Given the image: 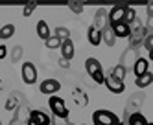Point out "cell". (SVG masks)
Here are the masks:
<instances>
[{
	"mask_svg": "<svg viewBox=\"0 0 153 125\" xmlns=\"http://www.w3.org/2000/svg\"><path fill=\"white\" fill-rule=\"evenodd\" d=\"M20 55H22V46H15V52H13V61H17Z\"/></svg>",
	"mask_w": 153,
	"mask_h": 125,
	"instance_id": "d4e9b609",
	"label": "cell"
},
{
	"mask_svg": "<svg viewBox=\"0 0 153 125\" xmlns=\"http://www.w3.org/2000/svg\"><path fill=\"white\" fill-rule=\"evenodd\" d=\"M148 53H149V61H153V50H151V52H148Z\"/></svg>",
	"mask_w": 153,
	"mask_h": 125,
	"instance_id": "f546056e",
	"label": "cell"
},
{
	"mask_svg": "<svg viewBox=\"0 0 153 125\" xmlns=\"http://www.w3.org/2000/svg\"><path fill=\"white\" fill-rule=\"evenodd\" d=\"M126 11H127V6H113L109 9L111 24H114V22H124L126 20Z\"/></svg>",
	"mask_w": 153,
	"mask_h": 125,
	"instance_id": "4fadbf2b",
	"label": "cell"
},
{
	"mask_svg": "<svg viewBox=\"0 0 153 125\" xmlns=\"http://www.w3.org/2000/svg\"><path fill=\"white\" fill-rule=\"evenodd\" d=\"M61 57L63 59H67V61H70L72 57H74V42H72V39H68V41H63V44H61Z\"/></svg>",
	"mask_w": 153,
	"mask_h": 125,
	"instance_id": "2e32d148",
	"label": "cell"
},
{
	"mask_svg": "<svg viewBox=\"0 0 153 125\" xmlns=\"http://www.w3.org/2000/svg\"><path fill=\"white\" fill-rule=\"evenodd\" d=\"M15 33V24H4L0 28V39L6 41V39H11Z\"/></svg>",
	"mask_w": 153,
	"mask_h": 125,
	"instance_id": "d6986e66",
	"label": "cell"
},
{
	"mask_svg": "<svg viewBox=\"0 0 153 125\" xmlns=\"http://www.w3.org/2000/svg\"><path fill=\"white\" fill-rule=\"evenodd\" d=\"M59 64H61L63 68H68V61H67V59H63V57L59 59Z\"/></svg>",
	"mask_w": 153,
	"mask_h": 125,
	"instance_id": "83f0119b",
	"label": "cell"
},
{
	"mask_svg": "<svg viewBox=\"0 0 153 125\" xmlns=\"http://www.w3.org/2000/svg\"><path fill=\"white\" fill-rule=\"evenodd\" d=\"M87 39H89V42L92 44V46H100V44L103 42V31L98 30L94 24H91L89 30H87Z\"/></svg>",
	"mask_w": 153,
	"mask_h": 125,
	"instance_id": "7c38bea8",
	"label": "cell"
},
{
	"mask_svg": "<svg viewBox=\"0 0 153 125\" xmlns=\"http://www.w3.org/2000/svg\"><path fill=\"white\" fill-rule=\"evenodd\" d=\"M68 7L74 11V13H81L83 11V6H76V4H68Z\"/></svg>",
	"mask_w": 153,
	"mask_h": 125,
	"instance_id": "484cf974",
	"label": "cell"
},
{
	"mask_svg": "<svg viewBox=\"0 0 153 125\" xmlns=\"http://www.w3.org/2000/svg\"><path fill=\"white\" fill-rule=\"evenodd\" d=\"M48 109H50V112H52L56 118H59V120H63V121L68 120L70 110H68V107H67V103H65L63 98H59V96L48 98Z\"/></svg>",
	"mask_w": 153,
	"mask_h": 125,
	"instance_id": "7a4b0ae2",
	"label": "cell"
},
{
	"mask_svg": "<svg viewBox=\"0 0 153 125\" xmlns=\"http://www.w3.org/2000/svg\"><path fill=\"white\" fill-rule=\"evenodd\" d=\"M148 35H149L148 28H146L144 24H140V22H137V24L133 26V31H131V37H129V44H131L129 48L137 50L140 44H144V42H146Z\"/></svg>",
	"mask_w": 153,
	"mask_h": 125,
	"instance_id": "277c9868",
	"label": "cell"
},
{
	"mask_svg": "<svg viewBox=\"0 0 153 125\" xmlns=\"http://www.w3.org/2000/svg\"><path fill=\"white\" fill-rule=\"evenodd\" d=\"M35 4H31V6H26L24 9H22V13H24V17H28V15H31V13H33V11H35Z\"/></svg>",
	"mask_w": 153,
	"mask_h": 125,
	"instance_id": "cb8c5ba5",
	"label": "cell"
},
{
	"mask_svg": "<svg viewBox=\"0 0 153 125\" xmlns=\"http://www.w3.org/2000/svg\"><path fill=\"white\" fill-rule=\"evenodd\" d=\"M53 125H74V123H70V121L67 120V121H61V123H53Z\"/></svg>",
	"mask_w": 153,
	"mask_h": 125,
	"instance_id": "f1b7e54d",
	"label": "cell"
},
{
	"mask_svg": "<svg viewBox=\"0 0 153 125\" xmlns=\"http://www.w3.org/2000/svg\"><path fill=\"white\" fill-rule=\"evenodd\" d=\"M116 39H118V37L114 35V31H113V28L109 26V28H107V30L103 31V42L107 44L109 48H113V46H114V42H116Z\"/></svg>",
	"mask_w": 153,
	"mask_h": 125,
	"instance_id": "ac0fdd59",
	"label": "cell"
},
{
	"mask_svg": "<svg viewBox=\"0 0 153 125\" xmlns=\"http://www.w3.org/2000/svg\"><path fill=\"white\" fill-rule=\"evenodd\" d=\"M46 48L48 50H61V44H63V41L59 39V37H56V35H53V37H50L46 42Z\"/></svg>",
	"mask_w": 153,
	"mask_h": 125,
	"instance_id": "44dd1931",
	"label": "cell"
},
{
	"mask_svg": "<svg viewBox=\"0 0 153 125\" xmlns=\"http://www.w3.org/2000/svg\"><path fill=\"white\" fill-rule=\"evenodd\" d=\"M35 31H37V35L45 41V42H46L50 37H53V33H52V30H50V26H48L46 20H39L37 26H35Z\"/></svg>",
	"mask_w": 153,
	"mask_h": 125,
	"instance_id": "5bb4252c",
	"label": "cell"
},
{
	"mask_svg": "<svg viewBox=\"0 0 153 125\" xmlns=\"http://www.w3.org/2000/svg\"><path fill=\"white\" fill-rule=\"evenodd\" d=\"M122 125H149V121L146 120L144 114H140L138 110H126L124 112V120Z\"/></svg>",
	"mask_w": 153,
	"mask_h": 125,
	"instance_id": "8992f818",
	"label": "cell"
},
{
	"mask_svg": "<svg viewBox=\"0 0 153 125\" xmlns=\"http://www.w3.org/2000/svg\"><path fill=\"white\" fill-rule=\"evenodd\" d=\"M105 87H107L109 92H113V94H122L124 90H126V81L118 79L113 72H107V75H105Z\"/></svg>",
	"mask_w": 153,
	"mask_h": 125,
	"instance_id": "5b68a950",
	"label": "cell"
},
{
	"mask_svg": "<svg viewBox=\"0 0 153 125\" xmlns=\"http://www.w3.org/2000/svg\"><path fill=\"white\" fill-rule=\"evenodd\" d=\"M85 70H87V74L92 77L94 83H98V85H105V75H107V74L103 72L102 63L98 61L96 57H89V59L85 61Z\"/></svg>",
	"mask_w": 153,
	"mask_h": 125,
	"instance_id": "6da1fadb",
	"label": "cell"
},
{
	"mask_svg": "<svg viewBox=\"0 0 153 125\" xmlns=\"http://www.w3.org/2000/svg\"><path fill=\"white\" fill-rule=\"evenodd\" d=\"M149 125H153V123H151V121H149Z\"/></svg>",
	"mask_w": 153,
	"mask_h": 125,
	"instance_id": "1f68e13d",
	"label": "cell"
},
{
	"mask_svg": "<svg viewBox=\"0 0 153 125\" xmlns=\"http://www.w3.org/2000/svg\"><path fill=\"white\" fill-rule=\"evenodd\" d=\"M20 74H22V81L26 85H35L37 83V68H35L33 63H22Z\"/></svg>",
	"mask_w": 153,
	"mask_h": 125,
	"instance_id": "ba28073f",
	"label": "cell"
},
{
	"mask_svg": "<svg viewBox=\"0 0 153 125\" xmlns=\"http://www.w3.org/2000/svg\"><path fill=\"white\" fill-rule=\"evenodd\" d=\"M111 28L118 39H129L131 31H133V26H129L127 22H114V24H111Z\"/></svg>",
	"mask_w": 153,
	"mask_h": 125,
	"instance_id": "8fae6325",
	"label": "cell"
},
{
	"mask_svg": "<svg viewBox=\"0 0 153 125\" xmlns=\"http://www.w3.org/2000/svg\"><path fill=\"white\" fill-rule=\"evenodd\" d=\"M111 72H113V74L118 77V79H122V81H126V75H127V68H126L124 64H120V63H118V64L113 68Z\"/></svg>",
	"mask_w": 153,
	"mask_h": 125,
	"instance_id": "7402d4cb",
	"label": "cell"
},
{
	"mask_svg": "<svg viewBox=\"0 0 153 125\" xmlns=\"http://www.w3.org/2000/svg\"><path fill=\"white\" fill-rule=\"evenodd\" d=\"M133 72H135V77H140V75L148 74V72H149V59H146V57H138V61L135 63Z\"/></svg>",
	"mask_w": 153,
	"mask_h": 125,
	"instance_id": "9a60e30c",
	"label": "cell"
},
{
	"mask_svg": "<svg viewBox=\"0 0 153 125\" xmlns=\"http://www.w3.org/2000/svg\"><path fill=\"white\" fill-rule=\"evenodd\" d=\"M92 125H122L120 118L107 109H98L92 112Z\"/></svg>",
	"mask_w": 153,
	"mask_h": 125,
	"instance_id": "3957f363",
	"label": "cell"
},
{
	"mask_svg": "<svg viewBox=\"0 0 153 125\" xmlns=\"http://www.w3.org/2000/svg\"><path fill=\"white\" fill-rule=\"evenodd\" d=\"M39 90L45 96H56V92H59L61 90V83L57 81V79H53V77H48V79H45L41 85H39Z\"/></svg>",
	"mask_w": 153,
	"mask_h": 125,
	"instance_id": "9c48e42d",
	"label": "cell"
},
{
	"mask_svg": "<svg viewBox=\"0 0 153 125\" xmlns=\"http://www.w3.org/2000/svg\"><path fill=\"white\" fill-rule=\"evenodd\" d=\"M26 125H35V123H33V121H30V120H28V123H26Z\"/></svg>",
	"mask_w": 153,
	"mask_h": 125,
	"instance_id": "4dcf8cb0",
	"label": "cell"
},
{
	"mask_svg": "<svg viewBox=\"0 0 153 125\" xmlns=\"http://www.w3.org/2000/svg\"><path fill=\"white\" fill-rule=\"evenodd\" d=\"M28 120L33 121L35 125H53V118L48 116L46 112H42V110H31Z\"/></svg>",
	"mask_w": 153,
	"mask_h": 125,
	"instance_id": "30bf717a",
	"label": "cell"
},
{
	"mask_svg": "<svg viewBox=\"0 0 153 125\" xmlns=\"http://www.w3.org/2000/svg\"><path fill=\"white\" fill-rule=\"evenodd\" d=\"M151 83H153V74H151V72L140 75V77H135V85H137L138 88H146V87H149Z\"/></svg>",
	"mask_w": 153,
	"mask_h": 125,
	"instance_id": "e0dca14e",
	"label": "cell"
},
{
	"mask_svg": "<svg viewBox=\"0 0 153 125\" xmlns=\"http://www.w3.org/2000/svg\"><path fill=\"white\" fill-rule=\"evenodd\" d=\"M6 53H7V50H6V46L2 44V46H0V59H4V57H6Z\"/></svg>",
	"mask_w": 153,
	"mask_h": 125,
	"instance_id": "4316f807",
	"label": "cell"
},
{
	"mask_svg": "<svg viewBox=\"0 0 153 125\" xmlns=\"http://www.w3.org/2000/svg\"><path fill=\"white\" fill-rule=\"evenodd\" d=\"M92 24H94L98 30H102V31H105L109 26H111V18H109V11H107V7H98Z\"/></svg>",
	"mask_w": 153,
	"mask_h": 125,
	"instance_id": "52a82bcc",
	"label": "cell"
},
{
	"mask_svg": "<svg viewBox=\"0 0 153 125\" xmlns=\"http://www.w3.org/2000/svg\"><path fill=\"white\" fill-rule=\"evenodd\" d=\"M144 48H146L148 52L153 50V33H149V35H148V39H146V42H144Z\"/></svg>",
	"mask_w": 153,
	"mask_h": 125,
	"instance_id": "603a6c76",
	"label": "cell"
},
{
	"mask_svg": "<svg viewBox=\"0 0 153 125\" xmlns=\"http://www.w3.org/2000/svg\"><path fill=\"white\" fill-rule=\"evenodd\" d=\"M53 35L59 37L61 41H68L70 39V30L68 28H63V26H57L56 30H53Z\"/></svg>",
	"mask_w": 153,
	"mask_h": 125,
	"instance_id": "ffe728a7",
	"label": "cell"
}]
</instances>
